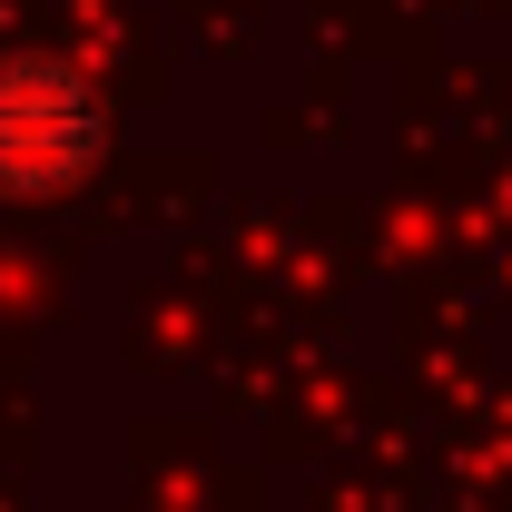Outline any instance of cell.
<instances>
[{"mask_svg":"<svg viewBox=\"0 0 512 512\" xmlns=\"http://www.w3.org/2000/svg\"><path fill=\"white\" fill-rule=\"evenodd\" d=\"M109 158V109L89 89V69L50 60H0V197L40 207V197H69L89 168Z\"/></svg>","mask_w":512,"mask_h":512,"instance_id":"obj_1","label":"cell"}]
</instances>
